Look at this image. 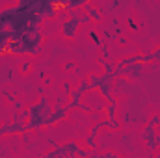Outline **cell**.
Listing matches in <instances>:
<instances>
[{"label": "cell", "instance_id": "1", "mask_svg": "<svg viewBox=\"0 0 160 158\" xmlns=\"http://www.w3.org/2000/svg\"><path fill=\"white\" fill-rule=\"evenodd\" d=\"M28 121L24 125L26 132L32 130V128H41V126H47L48 117H50V106H48V99H41L38 104H32L28 108Z\"/></svg>", "mask_w": 160, "mask_h": 158}, {"label": "cell", "instance_id": "2", "mask_svg": "<svg viewBox=\"0 0 160 158\" xmlns=\"http://www.w3.org/2000/svg\"><path fill=\"white\" fill-rule=\"evenodd\" d=\"M69 15H71V19H69L67 22H63L62 32H63V36H65V37L73 39V37H75V34H77V28H78V24L82 22V21H80L78 13H75V9H73V11H69Z\"/></svg>", "mask_w": 160, "mask_h": 158}, {"label": "cell", "instance_id": "3", "mask_svg": "<svg viewBox=\"0 0 160 158\" xmlns=\"http://www.w3.org/2000/svg\"><path fill=\"white\" fill-rule=\"evenodd\" d=\"M142 140L147 143V147H149L151 151L160 145V136L155 132V126H153V125H147V126H145V130H143V134H142Z\"/></svg>", "mask_w": 160, "mask_h": 158}, {"label": "cell", "instance_id": "4", "mask_svg": "<svg viewBox=\"0 0 160 158\" xmlns=\"http://www.w3.org/2000/svg\"><path fill=\"white\" fill-rule=\"evenodd\" d=\"M84 7H86V11H88V15L91 17V19H95V21H101V11L97 9V7H93L89 2L88 4H84Z\"/></svg>", "mask_w": 160, "mask_h": 158}, {"label": "cell", "instance_id": "5", "mask_svg": "<svg viewBox=\"0 0 160 158\" xmlns=\"http://www.w3.org/2000/svg\"><path fill=\"white\" fill-rule=\"evenodd\" d=\"M116 108H118V102H116V99L112 97V99L108 101V108H106L108 117H110V119H116Z\"/></svg>", "mask_w": 160, "mask_h": 158}, {"label": "cell", "instance_id": "6", "mask_svg": "<svg viewBox=\"0 0 160 158\" xmlns=\"http://www.w3.org/2000/svg\"><path fill=\"white\" fill-rule=\"evenodd\" d=\"M149 125H153V126H157V125H160V117H158V116L151 117V121H149Z\"/></svg>", "mask_w": 160, "mask_h": 158}, {"label": "cell", "instance_id": "7", "mask_svg": "<svg viewBox=\"0 0 160 158\" xmlns=\"http://www.w3.org/2000/svg\"><path fill=\"white\" fill-rule=\"evenodd\" d=\"M73 67H75V62H67V63L63 65V69H65V71H69V69H73Z\"/></svg>", "mask_w": 160, "mask_h": 158}, {"label": "cell", "instance_id": "8", "mask_svg": "<svg viewBox=\"0 0 160 158\" xmlns=\"http://www.w3.org/2000/svg\"><path fill=\"white\" fill-rule=\"evenodd\" d=\"M28 71H30V63H24L22 65V73H28Z\"/></svg>", "mask_w": 160, "mask_h": 158}, {"label": "cell", "instance_id": "9", "mask_svg": "<svg viewBox=\"0 0 160 158\" xmlns=\"http://www.w3.org/2000/svg\"><path fill=\"white\" fill-rule=\"evenodd\" d=\"M0 153H4V149H2V145H0Z\"/></svg>", "mask_w": 160, "mask_h": 158}]
</instances>
